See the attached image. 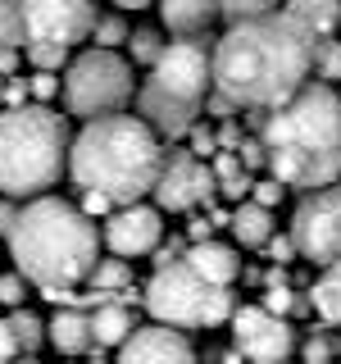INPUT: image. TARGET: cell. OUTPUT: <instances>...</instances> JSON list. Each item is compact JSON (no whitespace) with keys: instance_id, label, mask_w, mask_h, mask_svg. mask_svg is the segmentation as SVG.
Wrapping results in <instances>:
<instances>
[{"instance_id":"1","label":"cell","mask_w":341,"mask_h":364,"mask_svg":"<svg viewBox=\"0 0 341 364\" xmlns=\"http://www.w3.org/2000/svg\"><path fill=\"white\" fill-rule=\"evenodd\" d=\"M314 37L287 9L232 23L214 41V91L237 109H282L310 87Z\"/></svg>"},{"instance_id":"2","label":"cell","mask_w":341,"mask_h":364,"mask_svg":"<svg viewBox=\"0 0 341 364\" xmlns=\"http://www.w3.org/2000/svg\"><path fill=\"white\" fill-rule=\"evenodd\" d=\"M164 173V141L141 114H109V119L82 123L68 146V178L82 191H100L114 205H141L155 196Z\"/></svg>"},{"instance_id":"3","label":"cell","mask_w":341,"mask_h":364,"mask_svg":"<svg viewBox=\"0 0 341 364\" xmlns=\"http://www.w3.org/2000/svg\"><path fill=\"white\" fill-rule=\"evenodd\" d=\"M269 173L282 187L323 191L341 178V96L328 82H310L296 100L273 109L259 132Z\"/></svg>"},{"instance_id":"4","label":"cell","mask_w":341,"mask_h":364,"mask_svg":"<svg viewBox=\"0 0 341 364\" xmlns=\"http://www.w3.org/2000/svg\"><path fill=\"white\" fill-rule=\"evenodd\" d=\"M5 242L14 255V273H23L41 291H73L100 264L96 223L60 196L28 200Z\"/></svg>"},{"instance_id":"5","label":"cell","mask_w":341,"mask_h":364,"mask_svg":"<svg viewBox=\"0 0 341 364\" xmlns=\"http://www.w3.org/2000/svg\"><path fill=\"white\" fill-rule=\"evenodd\" d=\"M68 123L50 105L0 109V196L5 200H37L68 173Z\"/></svg>"},{"instance_id":"6","label":"cell","mask_w":341,"mask_h":364,"mask_svg":"<svg viewBox=\"0 0 341 364\" xmlns=\"http://www.w3.org/2000/svg\"><path fill=\"white\" fill-rule=\"evenodd\" d=\"M210 87H214V50L200 37H178L164 46L146 87L136 91V114L155 128L159 141L191 136Z\"/></svg>"},{"instance_id":"7","label":"cell","mask_w":341,"mask_h":364,"mask_svg":"<svg viewBox=\"0 0 341 364\" xmlns=\"http://www.w3.org/2000/svg\"><path fill=\"white\" fill-rule=\"evenodd\" d=\"M146 310L164 328H219L237 314L232 287H214L205 282L187 259L155 269L151 287H146Z\"/></svg>"},{"instance_id":"8","label":"cell","mask_w":341,"mask_h":364,"mask_svg":"<svg viewBox=\"0 0 341 364\" xmlns=\"http://www.w3.org/2000/svg\"><path fill=\"white\" fill-rule=\"evenodd\" d=\"M132 100V64L119 50H82L64 68V109L82 123L123 114Z\"/></svg>"},{"instance_id":"9","label":"cell","mask_w":341,"mask_h":364,"mask_svg":"<svg viewBox=\"0 0 341 364\" xmlns=\"http://www.w3.org/2000/svg\"><path fill=\"white\" fill-rule=\"evenodd\" d=\"M291 242L301 259L332 269L341 264V187L310 191L291 214Z\"/></svg>"},{"instance_id":"10","label":"cell","mask_w":341,"mask_h":364,"mask_svg":"<svg viewBox=\"0 0 341 364\" xmlns=\"http://www.w3.org/2000/svg\"><path fill=\"white\" fill-rule=\"evenodd\" d=\"M96 5L91 0H23V23H28V46L50 41L73 50L96 32Z\"/></svg>"},{"instance_id":"11","label":"cell","mask_w":341,"mask_h":364,"mask_svg":"<svg viewBox=\"0 0 341 364\" xmlns=\"http://www.w3.org/2000/svg\"><path fill=\"white\" fill-rule=\"evenodd\" d=\"M232 346L250 364H287L296 350V333L287 318L269 314L264 305H237L232 314Z\"/></svg>"},{"instance_id":"12","label":"cell","mask_w":341,"mask_h":364,"mask_svg":"<svg viewBox=\"0 0 341 364\" xmlns=\"http://www.w3.org/2000/svg\"><path fill=\"white\" fill-rule=\"evenodd\" d=\"M214 187H219L214 164L196 159L191 151H168L164 155V173L155 182V205L168 210V214H178V210H191V205L210 200Z\"/></svg>"},{"instance_id":"13","label":"cell","mask_w":341,"mask_h":364,"mask_svg":"<svg viewBox=\"0 0 341 364\" xmlns=\"http://www.w3.org/2000/svg\"><path fill=\"white\" fill-rule=\"evenodd\" d=\"M159 205H123V210L109 214L105 232H100V242H105L119 259H136V255H151L159 250V237H164V223H159Z\"/></svg>"},{"instance_id":"14","label":"cell","mask_w":341,"mask_h":364,"mask_svg":"<svg viewBox=\"0 0 341 364\" xmlns=\"http://www.w3.org/2000/svg\"><path fill=\"white\" fill-rule=\"evenodd\" d=\"M114 364H196V350L187 346V337L178 328L146 323L119 346V360Z\"/></svg>"},{"instance_id":"15","label":"cell","mask_w":341,"mask_h":364,"mask_svg":"<svg viewBox=\"0 0 341 364\" xmlns=\"http://www.w3.org/2000/svg\"><path fill=\"white\" fill-rule=\"evenodd\" d=\"M45 337L60 355H87L96 346V333H91V310H73V305H60L55 318L45 323Z\"/></svg>"},{"instance_id":"16","label":"cell","mask_w":341,"mask_h":364,"mask_svg":"<svg viewBox=\"0 0 341 364\" xmlns=\"http://www.w3.org/2000/svg\"><path fill=\"white\" fill-rule=\"evenodd\" d=\"M159 18L173 37H200L219 18V0H159Z\"/></svg>"},{"instance_id":"17","label":"cell","mask_w":341,"mask_h":364,"mask_svg":"<svg viewBox=\"0 0 341 364\" xmlns=\"http://www.w3.org/2000/svg\"><path fill=\"white\" fill-rule=\"evenodd\" d=\"M182 259H187V264L196 269L205 282H214V287H232V278L242 273V259H237V250L223 246V242H196Z\"/></svg>"},{"instance_id":"18","label":"cell","mask_w":341,"mask_h":364,"mask_svg":"<svg viewBox=\"0 0 341 364\" xmlns=\"http://www.w3.org/2000/svg\"><path fill=\"white\" fill-rule=\"evenodd\" d=\"M287 14L301 23L314 41H328L341 23V0H287Z\"/></svg>"},{"instance_id":"19","label":"cell","mask_w":341,"mask_h":364,"mask_svg":"<svg viewBox=\"0 0 341 364\" xmlns=\"http://www.w3.org/2000/svg\"><path fill=\"white\" fill-rule=\"evenodd\" d=\"M232 237L242 246H269L273 242V210H264V205H255V200H246V205H237L232 210Z\"/></svg>"},{"instance_id":"20","label":"cell","mask_w":341,"mask_h":364,"mask_svg":"<svg viewBox=\"0 0 341 364\" xmlns=\"http://www.w3.org/2000/svg\"><path fill=\"white\" fill-rule=\"evenodd\" d=\"M91 333H96V346H114V350H119L123 341L136 333L132 310H128V305H119V301H109V305H100V310H91Z\"/></svg>"},{"instance_id":"21","label":"cell","mask_w":341,"mask_h":364,"mask_svg":"<svg viewBox=\"0 0 341 364\" xmlns=\"http://www.w3.org/2000/svg\"><path fill=\"white\" fill-rule=\"evenodd\" d=\"M214 178H219V191L232 205H246L250 191H255V178H250V168L242 164L237 151H219V159H214Z\"/></svg>"},{"instance_id":"22","label":"cell","mask_w":341,"mask_h":364,"mask_svg":"<svg viewBox=\"0 0 341 364\" xmlns=\"http://www.w3.org/2000/svg\"><path fill=\"white\" fill-rule=\"evenodd\" d=\"M314 310H318V318L323 323H341V264H332V269H323V278L314 282Z\"/></svg>"},{"instance_id":"23","label":"cell","mask_w":341,"mask_h":364,"mask_svg":"<svg viewBox=\"0 0 341 364\" xmlns=\"http://www.w3.org/2000/svg\"><path fill=\"white\" fill-rule=\"evenodd\" d=\"M91 291H105V296H114V291H128L132 287V269H128V259H100L96 269H91Z\"/></svg>"},{"instance_id":"24","label":"cell","mask_w":341,"mask_h":364,"mask_svg":"<svg viewBox=\"0 0 341 364\" xmlns=\"http://www.w3.org/2000/svg\"><path fill=\"white\" fill-rule=\"evenodd\" d=\"M0 46H28V23H23V0H0Z\"/></svg>"},{"instance_id":"25","label":"cell","mask_w":341,"mask_h":364,"mask_svg":"<svg viewBox=\"0 0 341 364\" xmlns=\"http://www.w3.org/2000/svg\"><path fill=\"white\" fill-rule=\"evenodd\" d=\"M91 37H96V50H119L132 32H128V18L114 9V14H100L96 18V32H91Z\"/></svg>"},{"instance_id":"26","label":"cell","mask_w":341,"mask_h":364,"mask_svg":"<svg viewBox=\"0 0 341 364\" xmlns=\"http://www.w3.org/2000/svg\"><path fill=\"white\" fill-rule=\"evenodd\" d=\"M23 50H28V64L37 68V73H60V68L73 64L64 46H50V41H32V46H23Z\"/></svg>"},{"instance_id":"27","label":"cell","mask_w":341,"mask_h":364,"mask_svg":"<svg viewBox=\"0 0 341 364\" xmlns=\"http://www.w3.org/2000/svg\"><path fill=\"white\" fill-rule=\"evenodd\" d=\"M219 14L227 23H250V18L278 14V0H219Z\"/></svg>"},{"instance_id":"28","label":"cell","mask_w":341,"mask_h":364,"mask_svg":"<svg viewBox=\"0 0 341 364\" xmlns=\"http://www.w3.org/2000/svg\"><path fill=\"white\" fill-rule=\"evenodd\" d=\"M9 328H14L18 346L28 350V355H32V350H37L41 341H45V323H41V318L32 314V310H14V314H9Z\"/></svg>"},{"instance_id":"29","label":"cell","mask_w":341,"mask_h":364,"mask_svg":"<svg viewBox=\"0 0 341 364\" xmlns=\"http://www.w3.org/2000/svg\"><path fill=\"white\" fill-rule=\"evenodd\" d=\"M314 77L318 82H341V41H318L314 46Z\"/></svg>"},{"instance_id":"30","label":"cell","mask_w":341,"mask_h":364,"mask_svg":"<svg viewBox=\"0 0 341 364\" xmlns=\"http://www.w3.org/2000/svg\"><path fill=\"white\" fill-rule=\"evenodd\" d=\"M164 46H168V41H159V32H155V28H136L132 37H128L132 64H151V68H155V60L164 55Z\"/></svg>"},{"instance_id":"31","label":"cell","mask_w":341,"mask_h":364,"mask_svg":"<svg viewBox=\"0 0 341 364\" xmlns=\"http://www.w3.org/2000/svg\"><path fill=\"white\" fill-rule=\"evenodd\" d=\"M23 296H28V278L23 273H0V305L5 310H23Z\"/></svg>"},{"instance_id":"32","label":"cell","mask_w":341,"mask_h":364,"mask_svg":"<svg viewBox=\"0 0 341 364\" xmlns=\"http://www.w3.org/2000/svg\"><path fill=\"white\" fill-rule=\"evenodd\" d=\"M259 305H264L269 314H278V318H287L291 310H301V301H296V291L287 287V282H282V287H269V291H264V301H259Z\"/></svg>"},{"instance_id":"33","label":"cell","mask_w":341,"mask_h":364,"mask_svg":"<svg viewBox=\"0 0 341 364\" xmlns=\"http://www.w3.org/2000/svg\"><path fill=\"white\" fill-rule=\"evenodd\" d=\"M301 364H332V341H328V333H310L301 341Z\"/></svg>"},{"instance_id":"34","label":"cell","mask_w":341,"mask_h":364,"mask_svg":"<svg viewBox=\"0 0 341 364\" xmlns=\"http://www.w3.org/2000/svg\"><path fill=\"white\" fill-rule=\"evenodd\" d=\"M191 155L205 159V164H214V159H219V132H210L205 123H196V128H191Z\"/></svg>"},{"instance_id":"35","label":"cell","mask_w":341,"mask_h":364,"mask_svg":"<svg viewBox=\"0 0 341 364\" xmlns=\"http://www.w3.org/2000/svg\"><path fill=\"white\" fill-rule=\"evenodd\" d=\"M282 196H287V187H282L278 178H259V182H255V191H250V200L264 205V210H278Z\"/></svg>"},{"instance_id":"36","label":"cell","mask_w":341,"mask_h":364,"mask_svg":"<svg viewBox=\"0 0 341 364\" xmlns=\"http://www.w3.org/2000/svg\"><path fill=\"white\" fill-rule=\"evenodd\" d=\"M28 87H32V100H37V105H45L50 96H60V73H32Z\"/></svg>"},{"instance_id":"37","label":"cell","mask_w":341,"mask_h":364,"mask_svg":"<svg viewBox=\"0 0 341 364\" xmlns=\"http://www.w3.org/2000/svg\"><path fill=\"white\" fill-rule=\"evenodd\" d=\"M18 337H14V328H9V318H0V364H18Z\"/></svg>"},{"instance_id":"38","label":"cell","mask_w":341,"mask_h":364,"mask_svg":"<svg viewBox=\"0 0 341 364\" xmlns=\"http://www.w3.org/2000/svg\"><path fill=\"white\" fill-rule=\"evenodd\" d=\"M77 210H82L87 219H96V214H114L119 205H114L109 196H100V191H82V205H77Z\"/></svg>"},{"instance_id":"39","label":"cell","mask_w":341,"mask_h":364,"mask_svg":"<svg viewBox=\"0 0 341 364\" xmlns=\"http://www.w3.org/2000/svg\"><path fill=\"white\" fill-rule=\"evenodd\" d=\"M242 128H237V119H227L223 128H219V151H242Z\"/></svg>"},{"instance_id":"40","label":"cell","mask_w":341,"mask_h":364,"mask_svg":"<svg viewBox=\"0 0 341 364\" xmlns=\"http://www.w3.org/2000/svg\"><path fill=\"white\" fill-rule=\"evenodd\" d=\"M237 155H242V164H246V168H259V164H269V151H264V141H246Z\"/></svg>"},{"instance_id":"41","label":"cell","mask_w":341,"mask_h":364,"mask_svg":"<svg viewBox=\"0 0 341 364\" xmlns=\"http://www.w3.org/2000/svg\"><path fill=\"white\" fill-rule=\"evenodd\" d=\"M18 214H23V210H18V205H14V200H5V205H0V232H5V237H9V232H14V223H18Z\"/></svg>"},{"instance_id":"42","label":"cell","mask_w":341,"mask_h":364,"mask_svg":"<svg viewBox=\"0 0 341 364\" xmlns=\"http://www.w3.org/2000/svg\"><path fill=\"white\" fill-rule=\"evenodd\" d=\"M9 73H18V50L14 46H0V77H9Z\"/></svg>"},{"instance_id":"43","label":"cell","mask_w":341,"mask_h":364,"mask_svg":"<svg viewBox=\"0 0 341 364\" xmlns=\"http://www.w3.org/2000/svg\"><path fill=\"white\" fill-rule=\"evenodd\" d=\"M146 5H155V0H114V9H119V14H128V9H146Z\"/></svg>"},{"instance_id":"44","label":"cell","mask_w":341,"mask_h":364,"mask_svg":"<svg viewBox=\"0 0 341 364\" xmlns=\"http://www.w3.org/2000/svg\"><path fill=\"white\" fill-rule=\"evenodd\" d=\"M0 109H5V77H0Z\"/></svg>"},{"instance_id":"45","label":"cell","mask_w":341,"mask_h":364,"mask_svg":"<svg viewBox=\"0 0 341 364\" xmlns=\"http://www.w3.org/2000/svg\"><path fill=\"white\" fill-rule=\"evenodd\" d=\"M18 364H37V360H18Z\"/></svg>"},{"instance_id":"46","label":"cell","mask_w":341,"mask_h":364,"mask_svg":"<svg viewBox=\"0 0 341 364\" xmlns=\"http://www.w3.org/2000/svg\"><path fill=\"white\" fill-rule=\"evenodd\" d=\"M91 364H105V360H91Z\"/></svg>"}]
</instances>
